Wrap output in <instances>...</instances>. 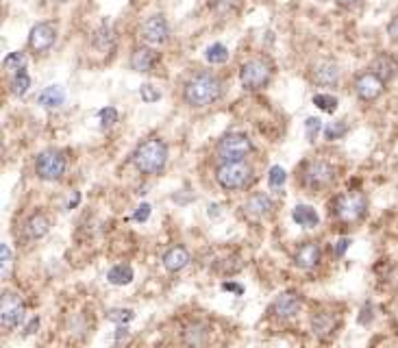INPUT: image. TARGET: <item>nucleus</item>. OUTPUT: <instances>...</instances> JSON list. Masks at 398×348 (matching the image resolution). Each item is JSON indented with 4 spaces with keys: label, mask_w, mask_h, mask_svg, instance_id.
<instances>
[{
    "label": "nucleus",
    "mask_w": 398,
    "mask_h": 348,
    "mask_svg": "<svg viewBox=\"0 0 398 348\" xmlns=\"http://www.w3.org/2000/svg\"><path fill=\"white\" fill-rule=\"evenodd\" d=\"M142 37L148 42V44H163L170 35V27H168V20L163 15H151L144 24H142V29H139Z\"/></svg>",
    "instance_id": "nucleus-14"
},
{
    "label": "nucleus",
    "mask_w": 398,
    "mask_h": 348,
    "mask_svg": "<svg viewBox=\"0 0 398 348\" xmlns=\"http://www.w3.org/2000/svg\"><path fill=\"white\" fill-rule=\"evenodd\" d=\"M335 181V170L325 159H311L303 168V183L309 189H325Z\"/></svg>",
    "instance_id": "nucleus-7"
},
{
    "label": "nucleus",
    "mask_w": 398,
    "mask_h": 348,
    "mask_svg": "<svg viewBox=\"0 0 398 348\" xmlns=\"http://www.w3.org/2000/svg\"><path fill=\"white\" fill-rule=\"evenodd\" d=\"M322 261V248L318 242H305L298 246V251L294 255V263L301 270H313Z\"/></svg>",
    "instance_id": "nucleus-15"
},
{
    "label": "nucleus",
    "mask_w": 398,
    "mask_h": 348,
    "mask_svg": "<svg viewBox=\"0 0 398 348\" xmlns=\"http://www.w3.org/2000/svg\"><path fill=\"white\" fill-rule=\"evenodd\" d=\"M131 161L142 174H159L168 163V146L159 137H151L135 148Z\"/></svg>",
    "instance_id": "nucleus-2"
},
{
    "label": "nucleus",
    "mask_w": 398,
    "mask_h": 348,
    "mask_svg": "<svg viewBox=\"0 0 398 348\" xmlns=\"http://www.w3.org/2000/svg\"><path fill=\"white\" fill-rule=\"evenodd\" d=\"M216 181L229 192L244 189L253 183V168L246 161H220L216 168Z\"/></svg>",
    "instance_id": "nucleus-4"
},
{
    "label": "nucleus",
    "mask_w": 398,
    "mask_h": 348,
    "mask_svg": "<svg viewBox=\"0 0 398 348\" xmlns=\"http://www.w3.org/2000/svg\"><path fill=\"white\" fill-rule=\"evenodd\" d=\"M9 87H11V94H13V96H24V94L29 92V87H31L29 74H27V72L13 74V79H11V83H9Z\"/></svg>",
    "instance_id": "nucleus-28"
},
{
    "label": "nucleus",
    "mask_w": 398,
    "mask_h": 348,
    "mask_svg": "<svg viewBox=\"0 0 398 348\" xmlns=\"http://www.w3.org/2000/svg\"><path fill=\"white\" fill-rule=\"evenodd\" d=\"M22 320H24V298L13 290H5L3 305H0V322H3V327L7 331H11Z\"/></svg>",
    "instance_id": "nucleus-9"
},
{
    "label": "nucleus",
    "mask_w": 398,
    "mask_h": 348,
    "mask_svg": "<svg viewBox=\"0 0 398 348\" xmlns=\"http://www.w3.org/2000/svg\"><path fill=\"white\" fill-rule=\"evenodd\" d=\"M292 218L298 227H305V229H313L320 222V216L311 205H296L294 211H292Z\"/></svg>",
    "instance_id": "nucleus-24"
},
{
    "label": "nucleus",
    "mask_w": 398,
    "mask_h": 348,
    "mask_svg": "<svg viewBox=\"0 0 398 348\" xmlns=\"http://www.w3.org/2000/svg\"><path fill=\"white\" fill-rule=\"evenodd\" d=\"M57 42V27L51 22H37L29 33V48L35 55L48 53Z\"/></svg>",
    "instance_id": "nucleus-10"
},
{
    "label": "nucleus",
    "mask_w": 398,
    "mask_h": 348,
    "mask_svg": "<svg viewBox=\"0 0 398 348\" xmlns=\"http://www.w3.org/2000/svg\"><path fill=\"white\" fill-rule=\"evenodd\" d=\"M139 96H142V101H144V103L151 105V103H157V101H159V98H161V92H159L155 85H151V83H144V85L139 87Z\"/></svg>",
    "instance_id": "nucleus-34"
},
{
    "label": "nucleus",
    "mask_w": 398,
    "mask_h": 348,
    "mask_svg": "<svg viewBox=\"0 0 398 348\" xmlns=\"http://www.w3.org/2000/svg\"><path fill=\"white\" fill-rule=\"evenodd\" d=\"M335 3H337L340 7H344V9H351V7H357L361 0H335Z\"/></svg>",
    "instance_id": "nucleus-43"
},
{
    "label": "nucleus",
    "mask_w": 398,
    "mask_h": 348,
    "mask_svg": "<svg viewBox=\"0 0 398 348\" xmlns=\"http://www.w3.org/2000/svg\"><path fill=\"white\" fill-rule=\"evenodd\" d=\"M368 213V198L363 192H342L331 201V216L342 225H355Z\"/></svg>",
    "instance_id": "nucleus-3"
},
{
    "label": "nucleus",
    "mask_w": 398,
    "mask_h": 348,
    "mask_svg": "<svg viewBox=\"0 0 398 348\" xmlns=\"http://www.w3.org/2000/svg\"><path fill=\"white\" fill-rule=\"evenodd\" d=\"M251 151L253 142L246 133H229L216 146V155L220 161H246V155Z\"/></svg>",
    "instance_id": "nucleus-6"
},
{
    "label": "nucleus",
    "mask_w": 398,
    "mask_h": 348,
    "mask_svg": "<svg viewBox=\"0 0 398 348\" xmlns=\"http://www.w3.org/2000/svg\"><path fill=\"white\" fill-rule=\"evenodd\" d=\"M303 309V296L298 292H283L275 298L270 311L275 313L279 320H290L294 316H298V311Z\"/></svg>",
    "instance_id": "nucleus-12"
},
{
    "label": "nucleus",
    "mask_w": 398,
    "mask_h": 348,
    "mask_svg": "<svg viewBox=\"0 0 398 348\" xmlns=\"http://www.w3.org/2000/svg\"><path fill=\"white\" fill-rule=\"evenodd\" d=\"M22 229H24V237L35 242V240H42L44 235H48V231H51V220H48L46 213L37 211L27 222H24Z\"/></svg>",
    "instance_id": "nucleus-17"
},
{
    "label": "nucleus",
    "mask_w": 398,
    "mask_h": 348,
    "mask_svg": "<svg viewBox=\"0 0 398 348\" xmlns=\"http://www.w3.org/2000/svg\"><path fill=\"white\" fill-rule=\"evenodd\" d=\"M51 3H68V0H51Z\"/></svg>",
    "instance_id": "nucleus-46"
},
{
    "label": "nucleus",
    "mask_w": 398,
    "mask_h": 348,
    "mask_svg": "<svg viewBox=\"0 0 398 348\" xmlns=\"http://www.w3.org/2000/svg\"><path fill=\"white\" fill-rule=\"evenodd\" d=\"M37 327H39V318H37V316H33V318H31V322L27 325V329H24V335H33Z\"/></svg>",
    "instance_id": "nucleus-42"
},
{
    "label": "nucleus",
    "mask_w": 398,
    "mask_h": 348,
    "mask_svg": "<svg viewBox=\"0 0 398 348\" xmlns=\"http://www.w3.org/2000/svg\"><path fill=\"white\" fill-rule=\"evenodd\" d=\"M222 290H225V292H233V294H237V296H242V292H244V287H242L240 283H233V281L222 283Z\"/></svg>",
    "instance_id": "nucleus-41"
},
{
    "label": "nucleus",
    "mask_w": 398,
    "mask_h": 348,
    "mask_svg": "<svg viewBox=\"0 0 398 348\" xmlns=\"http://www.w3.org/2000/svg\"><path fill=\"white\" fill-rule=\"evenodd\" d=\"M79 201H81V194H79V192H74V196H72V201L68 203V209H74V207H77V205H79Z\"/></svg>",
    "instance_id": "nucleus-44"
},
{
    "label": "nucleus",
    "mask_w": 398,
    "mask_h": 348,
    "mask_svg": "<svg viewBox=\"0 0 398 348\" xmlns=\"http://www.w3.org/2000/svg\"><path fill=\"white\" fill-rule=\"evenodd\" d=\"M313 105L318 109H322L325 113H333L337 109V98L331 96V94H316L313 96Z\"/></svg>",
    "instance_id": "nucleus-30"
},
{
    "label": "nucleus",
    "mask_w": 398,
    "mask_h": 348,
    "mask_svg": "<svg viewBox=\"0 0 398 348\" xmlns=\"http://www.w3.org/2000/svg\"><path fill=\"white\" fill-rule=\"evenodd\" d=\"M340 81V70L333 61H322L313 68V83L322 87H331Z\"/></svg>",
    "instance_id": "nucleus-20"
},
{
    "label": "nucleus",
    "mask_w": 398,
    "mask_h": 348,
    "mask_svg": "<svg viewBox=\"0 0 398 348\" xmlns=\"http://www.w3.org/2000/svg\"><path fill=\"white\" fill-rule=\"evenodd\" d=\"M205 57H207V61L209 63H225L227 59H229V48L225 46V44H211L209 48H207V53H205Z\"/></svg>",
    "instance_id": "nucleus-27"
},
{
    "label": "nucleus",
    "mask_w": 398,
    "mask_h": 348,
    "mask_svg": "<svg viewBox=\"0 0 398 348\" xmlns=\"http://www.w3.org/2000/svg\"><path fill=\"white\" fill-rule=\"evenodd\" d=\"M346 131H348L346 122H344V120H337V122H331L329 127L325 129V137L333 142V139H340V137H344V135H346Z\"/></svg>",
    "instance_id": "nucleus-33"
},
{
    "label": "nucleus",
    "mask_w": 398,
    "mask_h": 348,
    "mask_svg": "<svg viewBox=\"0 0 398 348\" xmlns=\"http://www.w3.org/2000/svg\"><path fill=\"white\" fill-rule=\"evenodd\" d=\"M340 329V318L333 311H318L311 316V331L318 340L329 342Z\"/></svg>",
    "instance_id": "nucleus-13"
},
{
    "label": "nucleus",
    "mask_w": 398,
    "mask_h": 348,
    "mask_svg": "<svg viewBox=\"0 0 398 348\" xmlns=\"http://www.w3.org/2000/svg\"><path fill=\"white\" fill-rule=\"evenodd\" d=\"M92 42H94V46H96L101 53H109L111 48H113V44H116L113 29L109 27V24H103V27L94 33V39H92Z\"/></svg>",
    "instance_id": "nucleus-26"
},
{
    "label": "nucleus",
    "mask_w": 398,
    "mask_h": 348,
    "mask_svg": "<svg viewBox=\"0 0 398 348\" xmlns=\"http://www.w3.org/2000/svg\"><path fill=\"white\" fill-rule=\"evenodd\" d=\"M98 118H101V124L103 127H113V124L118 122V111L113 109V107H105V109H101V113H98Z\"/></svg>",
    "instance_id": "nucleus-36"
},
{
    "label": "nucleus",
    "mask_w": 398,
    "mask_h": 348,
    "mask_svg": "<svg viewBox=\"0 0 398 348\" xmlns=\"http://www.w3.org/2000/svg\"><path fill=\"white\" fill-rule=\"evenodd\" d=\"M285 179H287V174L281 166H272L270 172H268V185L270 187H283L285 185Z\"/></svg>",
    "instance_id": "nucleus-31"
},
{
    "label": "nucleus",
    "mask_w": 398,
    "mask_h": 348,
    "mask_svg": "<svg viewBox=\"0 0 398 348\" xmlns=\"http://www.w3.org/2000/svg\"><path fill=\"white\" fill-rule=\"evenodd\" d=\"M37 103L42 107H48V109H53V107H61L66 103V89L61 85H48L39 92L37 96Z\"/></svg>",
    "instance_id": "nucleus-23"
},
{
    "label": "nucleus",
    "mask_w": 398,
    "mask_h": 348,
    "mask_svg": "<svg viewBox=\"0 0 398 348\" xmlns=\"http://www.w3.org/2000/svg\"><path fill=\"white\" fill-rule=\"evenodd\" d=\"M207 209H209V218H211V216H213V218H216V216H218V213H220V211H218V209H220V207H218V205H209V207H207Z\"/></svg>",
    "instance_id": "nucleus-45"
},
{
    "label": "nucleus",
    "mask_w": 398,
    "mask_h": 348,
    "mask_svg": "<svg viewBox=\"0 0 398 348\" xmlns=\"http://www.w3.org/2000/svg\"><path fill=\"white\" fill-rule=\"evenodd\" d=\"M272 72H275V66H272V61L266 59V57H257V59L246 61L240 70L242 87L248 89V92L263 89L272 79Z\"/></svg>",
    "instance_id": "nucleus-5"
},
{
    "label": "nucleus",
    "mask_w": 398,
    "mask_h": 348,
    "mask_svg": "<svg viewBox=\"0 0 398 348\" xmlns=\"http://www.w3.org/2000/svg\"><path fill=\"white\" fill-rule=\"evenodd\" d=\"M163 268L168 272H172V275H177V272H181L187 263H189V253L185 246H172L168 248V251L163 253Z\"/></svg>",
    "instance_id": "nucleus-18"
},
{
    "label": "nucleus",
    "mask_w": 398,
    "mask_h": 348,
    "mask_svg": "<svg viewBox=\"0 0 398 348\" xmlns=\"http://www.w3.org/2000/svg\"><path fill=\"white\" fill-rule=\"evenodd\" d=\"M157 63H159V53H155L148 46L135 48V53L131 55V68L135 72H151Z\"/></svg>",
    "instance_id": "nucleus-19"
},
{
    "label": "nucleus",
    "mask_w": 398,
    "mask_h": 348,
    "mask_svg": "<svg viewBox=\"0 0 398 348\" xmlns=\"http://www.w3.org/2000/svg\"><path fill=\"white\" fill-rule=\"evenodd\" d=\"M355 92H357V96L361 98V101L372 103V101H377V98L385 92V81L379 79L372 70L361 72L359 77L355 79Z\"/></svg>",
    "instance_id": "nucleus-11"
},
{
    "label": "nucleus",
    "mask_w": 398,
    "mask_h": 348,
    "mask_svg": "<svg viewBox=\"0 0 398 348\" xmlns=\"http://www.w3.org/2000/svg\"><path fill=\"white\" fill-rule=\"evenodd\" d=\"M348 248H351V237H342V240L335 244V248H333V255H335V257H344V253L348 251Z\"/></svg>",
    "instance_id": "nucleus-39"
},
{
    "label": "nucleus",
    "mask_w": 398,
    "mask_h": 348,
    "mask_svg": "<svg viewBox=\"0 0 398 348\" xmlns=\"http://www.w3.org/2000/svg\"><path fill=\"white\" fill-rule=\"evenodd\" d=\"M320 129H322V122H320L318 118H307V120H305V131H307V139H309V142H313V139L318 137Z\"/></svg>",
    "instance_id": "nucleus-37"
},
{
    "label": "nucleus",
    "mask_w": 398,
    "mask_h": 348,
    "mask_svg": "<svg viewBox=\"0 0 398 348\" xmlns=\"http://www.w3.org/2000/svg\"><path fill=\"white\" fill-rule=\"evenodd\" d=\"M35 172L42 181H57L66 172V157L59 151H44L35 159Z\"/></svg>",
    "instance_id": "nucleus-8"
},
{
    "label": "nucleus",
    "mask_w": 398,
    "mask_h": 348,
    "mask_svg": "<svg viewBox=\"0 0 398 348\" xmlns=\"http://www.w3.org/2000/svg\"><path fill=\"white\" fill-rule=\"evenodd\" d=\"M107 318L120 327V325H129V322L135 318V313H133V309H109Z\"/></svg>",
    "instance_id": "nucleus-32"
},
{
    "label": "nucleus",
    "mask_w": 398,
    "mask_h": 348,
    "mask_svg": "<svg viewBox=\"0 0 398 348\" xmlns=\"http://www.w3.org/2000/svg\"><path fill=\"white\" fill-rule=\"evenodd\" d=\"M151 213H153V207L148 205V203H142L137 209H135V213H133V220L135 222H146L148 218H151Z\"/></svg>",
    "instance_id": "nucleus-38"
},
{
    "label": "nucleus",
    "mask_w": 398,
    "mask_h": 348,
    "mask_svg": "<svg viewBox=\"0 0 398 348\" xmlns=\"http://www.w3.org/2000/svg\"><path fill=\"white\" fill-rule=\"evenodd\" d=\"M135 279V272L129 263H118L113 266L109 272H107V281L116 287H122V285H129L131 281Z\"/></svg>",
    "instance_id": "nucleus-25"
},
{
    "label": "nucleus",
    "mask_w": 398,
    "mask_h": 348,
    "mask_svg": "<svg viewBox=\"0 0 398 348\" xmlns=\"http://www.w3.org/2000/svg\"><path fill=\"white\" fill-rule=\"evenodd\" d=\"M272 207H275V205H272V198L268 194H263V192H257V194L248 196V201L244 205V211H246L248 218L261 220L272 211Z\"/></svg>",
    "instance_id": "nucleus-16"
},
{
    "label": "nucleus",
    "mask_w": 398,
    "mask_h": 348,
    "mask_svg": "<svg viewBox=\"0 0 398 348\" xmlns=\"http://www.w3.org/2000/svg\"><path fill=\"white\" fill-rule=\"evenodd\" d=\"M387 35L392 42H398V15H394L387 24Z\"/></svg>",
    "instance_id": "nucleus-40"
},
{
    "label": "nucleus",
    "mask_w": 398,
    "mask_h": 348,
    "mask_svg": "<svg viewBox=\"0 0 398 348\" xmlns=\"http://www.w3.org/2000/svg\"><path fill=\"white\" fill-rule=\"evenodd\" d=\"M0 259H3V277H9L11 266H13V255H11V248L7 244L0 246Z\"/></svg>",
    "instance_id": "nucleus-35"
},
{
    "label": "nucleus",
    "mask_w": 398,
    "mask_h": 348,
    "mask_svg": "<svg viewBox=\"0 0 398 348\" xmlns=\"http://www.w3.org/2000/svg\"><path fill=\"white\" fill-rule=\"evenodd\" d=\"M370 70L375 72L379 79H383L385 83H390L392 79L398 77V61L392 59L390 55H379L375 61H372Z\"/></svg>",
    "instance_id": "nucleus-21"
},
{
    "label": "nucleus",
    "mask_w": 398,
    "mask_h": 348,
    "mask_svg": "<svg viewBox=\"0 0 398 348\" xmlns=\"http://www.w3.org/2000/svg\"><path fill=\"white\" fill-rule=\"evenodd\" d=\"M222 94H225V85L216 77L213 72H198L185 83L183 98L189 107L203 109L213 103H218Z\"/></svg>",
    "instance_id": "nucleus-1"
},
{
    "label": "nucleus",
    "mask_w": 398,
    "mask_h": 348,
    "mask_svg": "<svg viewBox=\"0 0 398 348\" xmlns=\"http://www.w3.org/2000/svg\"><path fill=\"white\" fill-rule=\"evenodd\" d=\"M3 66H5L7 70H11V72L20 74V72L27 70V57H24V53H9V55L3 59Z\"/></svg>",
    "instance_id": "nucleus-29"
},
{
    "label": "nucleus",
    "mask_w": 398,
    "mask_h": 348,
    "mask_svg": "<svg viewBox=\"0 0 398 348\" xmlns=\"http://www.w3.org/2000/svg\"><path fill=\"white\" fill-rule=\"evenodd\" d=\"M209 337V327L205 322H194V325L185 327L183 331V342L189 346V348H201Z\"/></svg>",
    "instance_id": "nucleus-22"
}]
</instances>
